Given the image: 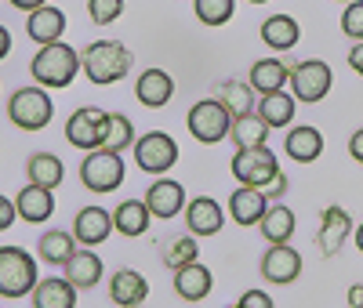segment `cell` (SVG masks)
Returning a JSON list of instances; mask_svg holds the SVG:
<instances>
[{
    "label": "cell",
    "mask_w": 363,
    "mask_h": 308,
    "mask_svg": "<svg viewBox=\"0 0 363 308\" xmlns=\"http://www.w3.org/2000/svg\"><path fill=\"white\" fill-rule=\"evenodd\" d=\"M284 149H287V156H291V160H298V164H313L320 152H323V135H320L316 127H291Z\"/></svg>",
    "instance_id": "cell-25"
},
{
    "label": "cell",
    "mask_w": 363,
    "mask_h": 308,
    "mask_svg": "<svg viewBox=\"0 0 363 308\" xmlns=\"http://www.w3.org/2000/svg\"><path fill=\"white\" fill-rule=\"evenodd\" d=\"M349 66H352V69H356V73L363 76V40H359V44H356L352 51H349Z\"/></svg>",
    "instance_id": "cell-43"
},
{
    "label": "cell",
    "mask_w": 363,
    "mask_h": 308,
    "mask_svg": "<svg viewBox=\"0 0 363 308\" xmlns=\"http://www.w3.org/2000/svg\"><path fill=\"white\" fill-rule=\"evenodd\" d=\"M236 308H272V297L262 294V290H247L244 297L236 301Z\"/></svg>",
    "instance_id": "cell-39"
},
{
    "label": "cell",
    "mask_w": 363,
    "mask_h": 308,
    "mask_svg": "<svg viewBox=\"0 0 363 308\" xmlns=\"http://www.w3.org/2000/svg\"><path fill=\"white\" fill-rule=\"evenodd\" d=\"M229 135H233V142H236L240 149H255V145H265L269 123L262 120V113H244V116H233Z\"/></svg>",
    "instance_id": "cell-28"
},
{
    "label": "cell",
    "mask_w": 363,
    "mask_h": 308,
    "mask_svg": "<svg viewBox=\"0 0 363 308\" xmlns=\"http://www.w3.org/2000/svg\"><path fill=\"white\" fill-rule=\"evenodd\" d=\"M251 4H265V0H251Z\"/></svg>",
    "instance_id": "cell-48"
},
{
    "label": "cell",
    "mask_w": 363,
    "mask_h": 308,
    "mask_svg": "<svg viewBox=\"0 0 363 308\" xmlns=\"http://www.w3.org/2000/svg\"><path fill=\"white\" fill-rule=\"evenodd\" d=\"M349 308H363V283L349 287Z\"/></svg>",
    "instance_id": "cell-44"
},
{
    "label": "cell",
    "mask_w": 363,
    "mask_h": 308,
    "mask_svg": "<svg viewBox=\"0 0 363 308\" xmlns=\"http://www.w3.org/2000/svg\"><path fill=\"white\" fill-rule=\"evenodd\" d=\"M262 275L269 283H294L301 275V254L287 243H272L262 258Z\"/></svg>",
    "instance_id": "cell-11"
},
{
    "label": "cell",
    "mask_w": 363,
    "mask_h": 308,
    "mask_svg": "<svg viewBox=\"0 0 363 308\" xmlns=\"http://www.w3.org/2000/svg\"><path fill=\"white\" fill-rule=\"evenodd\" d=\"M262 193H265V196H284V193H287V174L280 171L277 178H272V181L265 185V189H262Z\"/></svg>",
    "instance_id": "cell-41"
},
{
    "label": "cell",
    "mask_w": 363,
    "mask_h": 308,
    "mask_svg": "<svg viewBox=\"0 0 363 308\" xmlns=\"http://www.w3.org/2000/svg\"><path fill=\"white\" fill-rule=\"evenodd\" d=\"M298 37H301V29H298V22L291 15H272V18L262 22V40L272 51H291L298 44Z\"/></svg>",
    "instance_id": "cell-27"
},
{
    "label": "cell",
    "mask_w": 363,
    "mask_h": 308,
    "mask_svg": "<svg viewBox=\"0 0 363 308\" xmlns=\"http://www.w3.org/2000/svg\"><path fill=\"white\" fill-rule=\"evenodd\" d=\"M291 80V69L280 58H262L251 66V87L258 95H272V91H284V84Z\"/></svg>",
    "instance_id": "cell-24"
},
{
    "label": "cell",
    "mask_w": 363,
    "mask_h": 308,
    "mask_svg": "<svg viewBox=\"0 0 363 308\" xmlns=\"http://www.w3.org/2000/svg\"><path fill=\"white\" fill-rule=\"evenodd\" d=\"M135 95H138L142 105L160 109V105H167L171 95H174V80H171L164 69H145V73L138 76V84H135Z\"/></svg>",
    "instance_id": "cell-19"
},
{
    "label": "cell",
    "mask_w": 363,
    "mask_h": 308,
    "mask_svg": "<svg viewBox=\"0 0 363 308\" xmlns=\"http://www.w3.org/2000/svg\"><path fill=\"white\" fill-rule=\"evenodd\" d=\"M15 8H22V11H37V8H44L48 0H11Z\"/></svg>",
    "instance_id": "cell-45"
},
{
    "label": "cell",
    "mask_w": 363,
    "mask_h": 308,
    "mask_svg": "<svg viewBox=\"0 0 363 308\" xmlns=\"http://www.w3.org/2000/svg\"><path fill=\"white\" fill-rule=\"evenodd\" d=\"M87 11H91V22L109 25L124 15V0H87Z\"/></svg>",
    "instance_id": "cell-37"
},
{
    "label": "cell",
    "mask_w": 363,
    "mask_h": 308,
    "mask_svg": "<svg viewBox=\"0 0 363 308\" xmlns=\"http://www.w3.org/2000/svg\"><path fill=\"white\" fill-rule=\"evenodd\" d=\"M280 174V164L272 156L269 145H255V149H240L233 156V178L240 185H255V189H265V185Z\"/></svg>",
    "instance_id": "cell-7"
},
{
    "label": "cell",
    "mask_w": 363,
    "mask_h": 308,
    "mask_svg": "<svg viewBox=\"0 0 363 308\" xmlns=\"http://www.w3.org/2000/svg\"><path fill=\"white\" fill-rule=\"evenodd\" d=\"M265 200H269V196H265L262 189H255V185H240V189L229 196V214H233V222H236V225H258L262 214L269 210Z\"/></svg>",
    "instance_id": "cell-15"
},
{
    "label": "cell",
    "mask_w": 363,
    "mask_h": 308,
    "mask_svg": "<svg viewBox=\"0 0 363 308\" xmlns=\"http://www.w3.org/2000/svg\"><path fill=\"white\" fill-rule=\"evenodd\" d=\"M342 4H349V0H342Z\"/></svg>",
    "instance_id": "cell-49"
},
{
    "label": "cell",
    "mask_w": 363,
    "mask_h": 308,
    "mask_svg": "<svg viewBox=\"0 0 363 308\" xmlns=\"http://www.w3.org/2000/svg\"><path fill=\"white\" fill-rule=\"evenodd\" d=\"M145 207L153 210V218H174V214L186 207V189L171 178H160L145 189Z\"/></svg>",
    "instance_id": "cell-13"
},
{
    "label": "cell",
    "mask_w": 363,
    "mask_h": 308,
    "mask_svg": "<svg viewBox=\"0 0 363 308\" xmlns=\"http://www.w3.org/2000/svg\"><path fill=\"white\" fill-rule=\"evenodd\" d=\"M80 69H84V66H80V55H77L69 44H62V40L40 44L33 66H29V73H33V80H37L40 87H69Z\"/></svg>",
    "instance_id": "cell-1"
},
{
    "label": "cell",
    "mask_w": 363,
    "mask_h": 308,
    "mask_svg": "<svg viewBox=\"0 0 363 308\" xmlns=\"http://www.w3.org/2000/svg\"><path fill=\"white\" fill-rule=\"evenodd\" d=\"M62 268H66V280L77 290H91V287L102 280V258L95 251H73V258Z\"/></svg>",
    "instance_id": "cell-21"
},
{
    "label": "cell",
    "mask_w": 363,
    "mask_h": 308,
    "mask_svg": "<svg viewBox=\"0 0 363 308\" xmlns=\"http://www.w3.org/2000/svg\"><path fill=\"white\" fill-rule=\"evenodd\" d=\"M196 18L203 25H225L233 18V0H196Z\"/></svg>",
    "instance_id": "cell-34"
},
{
    "label": "cell",
    "mask_w": 363,
    "mask_h": 308,
    "mask_svg": "<svg viewBox=\"0 0 363 308\" xmlns=\"http://www.w3.org/2000/svg\"><path fill=\"white\" fill-rule=\"evenodd\" d=\"M113 229H116V225H113V214L102 210V207H84V210L77 214V222H73V236H77L80 246H99V243H106Z\"/></svg>",
    "instance_id": "cell-12"
},
{
    "label": "cell",
    "mask_w": 363,
    "mask_h": 308,
    "mask_svg": "<svg viewBox=\"0 0 363 308\" xmlns=\"http://www.w3.org/2000/svg\"><path fill=\"white\" fill-rule=\"evenodd\" d=\"M262 236L269 239V243H287L291 236H294V210L291 207H284V203H277V207H269L265 214H262Z\"/></svg>",
    "instance_id": "cell-31"
},
{
    "label": "cell",
    "mask_w": 363,
    "mask_h": 308,
    "mask_svg": "<svg viewBox=\"0 0 363 308\" xmlns=\"http://www.w3.org/2000/svg\"><path fill=\"white\" fill-rule=\"evenodd\" d=\"M164 261H167L171 268H186V265H193V261H196V243H193V236H186V239H174V243L167 246Z\"/></svg>",
    "instance_id": "cell-36"
},
{
    "label": "cell",
    "mask_w": 363,
    "mask_h": 308,
    "mask_svg": "<svg viewBox=\"0 0 363 308\" xmlns=\"http://www.w3.org/2000/svg\"><path fill=\"white\" fill-rule=\"evenodd\" d=\"M251 91L255 87H244V84H225L222 87V102H225V109L233 113V116H244V113H251Z\"/></svg>",
    "instance_id": "cell-35"
},
{
    "label": "cell",
    "mask_w": 363,
    "mask_h": 308,
    "mask_svg": "<svg viewBox=\"0 0 363 308\" xmlns=\"http://www.w3.org/2000/svg\"><path fill=\"white\" fill-rule=\"evenodd\" d=\"M37 251H40V258L48 265H66L73 258V251H77V236H69V232H44L40 243H37Z\"/></svg>",
    "instance_id": "cell-32"
},
{
    "label": "cell",
    "mask_w": 363,
    "mask_h": 308,
    "mask_svg": "<svg viewBox=\"0 0 363 308\" xmlns=\"http://www.w3.org/2000/svg\"><path fill=\"white\" fill-rule=\"evenodd\" d=\"M66 138L69 145L84 149V152H95V149H106V138H109V113L106 109H77L66 123Z\"/></svg>",
    "instance_id": "cell-8"
},
{
    "label": "cell",
    "mask_w": 363,
    "mask_h": 308,
    "mask_svg": "<svg viewBox=\"0 0 363 308\" xmlns=\"http://www.w3.org/2000/svg\"><path fill=\"white\" fill-rule=\"evenodd\" d=\"M342 33L352 40H363V0H349L342 15Z\"/></svg>",
    "instance_id": "cell-38"
},
{
    "label": "cell",
    "mask_w": 363,
    "mask_h": 308,
    "mask_svg": "<svg viewBox=\"0 0 363 308\" xmlns=\"http://www.w3.org/2000/svg\"><path fill=\"white\" fill-rule=\"evenodd\" d=\"M33 308H77V287L66 280H40L33 290Z\"/></svg>",
    "instance_id": "cell-23"
},
{
    "label": "cell",
    "mask_w": 363,
    "mask_h": 308,
    "mask_svg": "<svg viewBox=\"0 0 363 308\" xmlns=\"http://www.w3.org/2000/svg\"><path fill=\"white\" fill-rule=\"evenodd\" d=\"M135 127H131V120L128 116H120V113H109V138H106V149H116V152H124L128 145H135Z\"/></svg>",
    "instance_id": "cell-33"
},
{
    "label": "cell",
    "mask_w": 363,
    "mask_h": 308,
    "mask_svg": "<svg viewBox=\"0 0 363 308\" xmlns=\"http://www.w3.org/2000/svg\"><path fill=\"white\" fill-rule=\"evenodd\" d=\"M8 51H11V33L0 25V58H8Z\"/></svg>",
    "instance_id": "cell-46"
},
{
    "label": "cell",
    "mask_w": 363,
    "mask_h": 308,
    "mask_svg": "<svg viewBox=\"0 0 363 308\" xmlns=\"http://www.w3.org/2000/svg\"><path fill=\"white\" fill-rule=\"evenodd\" d=\"M15 207H18V218L29 222V225H33V222H48L51 210H55V196H51V189H44V185L29 181L26 189L18 193Z\"/></svg>",
    "instance_id": "cell-20"
},
{
    "label": "cell",
    "mask_w": 363,
    "mask_h": 308,
    "mask_svg": "<svg viewBox=\"0 0 363 308\" xmlns=\"http://www.w3.org/2000/svg\"><path fill=\"white\" fill-rule=\"evenodd\" d=\"M149 218H153V210L145 207V200H124L113 214V225L120 236H142L149 229Z\"/></svg>",
    "instance_id": "cell-26"
},
{
    "label": "cell",
    "mask_w": 363,
    "mask_h": 308,
    "mask_svg": "<svg viewBox=\"0 0 363 308\" xmlns=\"http://www.w3.org/2000/svg\"><path fill=\"white\" fill-rule=\"evenodd\" d=\"M291 91L298 102H320L330 91V66L320 58H309L291 69Z\"/></svg>",
    "instance_id": "cell-10"
},
{
    "label": "cell",
    "mask_w": 363,
    "mask_h": 308,
    "mask_svg": "<svg viewBox=\"0 0 363 308\" xmlns=\"http://www.w3.org/2000/svg\"><path fill=\"white\" fill-rule=\"evenodd\" d=\"M189 135L196 138V142H203V145H215V142H222L225 135H229V127H233V113L225 109V102L222 98H203V102H196L193 109H189Z\"/></svg>",
    "instance_id": "cell-4"
},
{
    "label": "cell",
    "mask_w": 363,
    "mask_h": 308,
    "mask_svg": "<svg viewBox=\"0 0 363 308\" xmlns=\"http://www.w3.org/2000/svg\"><path fill=\"white\" fill-rule=\"evenodd\" d=\"M15 218H18V207H15L11 200H4V196H0V232H4V229H11V225H15Z\"/></svg>",
    "instance_id": "cell-40"
},
{
    "label": "cell",
    "mask_w": 363,
    "mask_h": 308,
    "mask_svg": "<svg viewBox=\"0 0 363 308\" xmlns=\"http://www.w3.org/2000/svg\"><path fill=\"white\" fill-rule=\"evenodd\" d=\"M37 290V261L22 246H0V297H26Z\"/></svg>",
    "instance_id": "cell-3"
},
{
    "label": "cell",
    "mask_w": 363,
    "mask_h": 308,
    "mask_svg": "<svg viewBox=\"0 0 363 308\" xmlns=\"http://www.w3.org/2000/svg\"><path fill=\"white\" fill-rule=\"evenodd\" d=\"M349 214L342 210V207H327L323 210V222H320V251L327 254V258H335L338 251H342V243L349 239Z\"/></svg>",
    "instance_id": "cell-18"
},
{
    "label": "cell",
    "mask_w": 363,
    "mask_h": 308,
    "mask_svg": "<svg viewBox=\"0 0 363 308\" xmlns=\"http://www.w3.org/2000/svg\"><path fill=\"white\" fill-rule=\"evenodd\" d=\"M298 98L294 95H287V91H272V95H262V102H258V113H262V120L269 123V127H287V123L294 120V105Z\"/></svg>",
    "instance_id": "cell-29"
},
{
    "label": "cell",
    "mask_w": 363,
    "mask_h": 308,
    "mask_svg": "<svg viewBox=\"0 0 363 308\" xmlns=\"http://www.w3.org/2000/svg\"><path fill=\"white\" fill-rule=\"evenodd\" d=\"M26 174L33 185H44V189H55L58 181H62L66 167L58 156H51V152H33V156L26 160Z\"/></svg>",
    "instance_id": "cell-30"
},
{
    "label": "cell",
    "mask_w": 363,
    "mask_h": 308,
    "mask_svg": "<svg viewBox=\"0 0 363 308\" xmlns=\"http://www.w3.org/2000/svg\"><path fill=\"white\" fill-rule=\"evenodd\" d=\"M174 160H178V145H174V138L164 135V131H149L145 138L135 142V164H138L142 171H149V174L171 171Z\"/></svg>",
    "instance_id": "cell-9"
},
{
    "label": "cell",
    "mask_w": 363,
    "mask_h": 308,
    "mask_svg": "<svg viewBox=\"0 0 363 308\" xmlns=\"http://www.w3.org/2000/svg\"><path fill=\"white\" fill-rule=\"evenodd\" d=\"M80 66L87 73L91 84H116V80H124L128 69H131V51L124 44H116V40H95L84 55H80Z\"/></svg>",
    "instance_id": "cell-2"
},
{
    "label": "cell",
    "mask_w": 363,
    "mask_h": 308,
    "mask_svg": "<svg viewBox=\"0 0 363 308\" xmlns=\"http://www.w3.org/2000/svg\"><path fill=\"white\" fill-rule=\"evenodd\" d=\"M109 297H113L120 308H138V304L149 297L145 275H138L135 268H116L113 280H109Z\"/></svg>",
    "instance_id": "cell-14"
},
{
    "label": "cell",
    "mask_w": 363,
    "mask_h": 308,
    "mask_svg": "<svg viewBox=\"0 0 363 308\" xmlns=\"http://www.w3.org/2000/svg\"><path fill=\"white\" fill-rule=\"evenodd\" d=\"M62 29H66V15L58 8H51V4L29 11V18H26V33H29V40H37V44L62 40Z\"/></svg>",
    "instance_id": "cell-16"
},
{
    "label": "cell",
    "mask_w": 363,
    "mask_h": 308,
    "mask_svg": "<svg viewBox=\"0 0 363 308\" xmlns=\"http://www.w3.org/2000/svg\"><path fill=\"white\" fill-rule=\"evenodd\" d=\"M80 181L91 193H113L124 181V160L116 149H95L87 152V160L80 164Z\"/></svg>",
    "instance_id": "cell-6"
},
{
    "label": "cell",
    "mask_w": 363,
    "mask_h": 308,
    "mask_svg": "<svg viewBox=\"0 0 363 308\" xmlns=\"http://www.w3.org/2000/svg\"><path fill=\"white\" fill-rule=\"evenodd\" d=\"M356 246H359V254H363V225L356 229Z\"/></svg>",
    "instance_id": "cell-47"
},
{
    "label": "cell",
    "mask_w": 363,
    "mask_h": 308,
    "mask_svg": "<svg viewBox=\"0 0 363 308\" xmlns=\"http://www.w3.org/2000/svg\"><path fill=\"white\" fill-rule=\"evenodd\" d=\"M349 156H352L356 164H363V127L349 138Z\"/></svg>",
    "instance_id": "cell-42"
},
{
    "label": "cell",
    "mask_w": 363,
    "mask_h": 308,
    "mask_svg": "<svg viewBox=\"0 0 363 308\" xmlns=\"http://www.w3.org/2000/svg\"><path fill=\"white\" fill-rule=\"evenodd\" d=\"M51 113H55V105H51V98H48L44 87H22V91H15L11 105H8L11 123H15V127H22V131H40V127H48Z\"/></svg>",
    "instance_id": "cell-5"
},
{
    "label": "cell",
    "mask_w": 363,
    "mask_h": 308,
    "mask_svg": "<svg viewBox=\"0 0 363 308\" xmlns=\"http://www.w3.org/2000/svg\"><path fill=\"white\" fill-rule=\"evenodd\" d=\"M186 225L193 236H215L222 229V207L211 200V196H200L186 207Z\"/></svg>",
    "instance_id": "cell-22"
},
{
    "label": "cell",
    "mask_w": 363,
    "mask_h": 308,
    "mask_svg": "<svg viewBox=\"0 0 363 308\" xmlns=\"http://www.w3.org/2000/svg\"><path fill=\"white\" fill-rule=\"evenodd\" d=\"M211 283H215L211 280V268L200 261H193L186 268H174V294L182 301H203L211 294Z\"/></svg>",
    "instance_id": "cell-17"
}]
</instances>
